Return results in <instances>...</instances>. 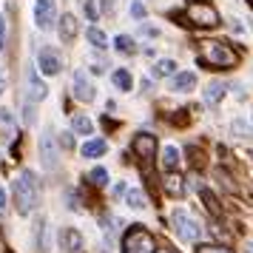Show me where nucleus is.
Listing matches in <instances>:
<instances>
[{
  "mask_svg": "<svg viewBox=\"0 0 253 253\" xmlns=\"http://www.w3.org/2000/svg\"><path fill=\"white\" fill-rule=\"evenodd\" d=\"M14 202H17V213L26 216L32 213L37 205V182H35V173L32 171H23L14 182Z\"/></svg>",
  "mask_w": 253,
  "mask_h": 253,
  "instance_id": "obj_2",
  "label": "nucleus"
},
{
  "mask_svg": "<svg viewBox=\"0 0 253 253\" xmlns=\"http://www.w3.org/2000/svg\"><path fill=\"white\" fill-rule=\"evenodd\" d=\"M83 9H85V14H88V20H97V9H94L91 0H83Z\"/></svg>",
  "mask_w": 253,
  "mask_h": 253,
  "instance_id": "obj_29",
  "label": "nucleus"
},
{
  "mask_svg": "<svg viewBox=\"0 0 253 253\" xmlns=\"http://www.w3.org/2000/svg\"><path fill=\"white\" fill-rule=\"evenodd\" d=\"M199 66H211V69H233L239 63V54L236 48L228 46V43H219V40H208L199 48Z\"/></svg>",
  "mask_w": 253,
  "mask_h": 253,
  "instance_id": "obj_1",
  "label": "nucleus"
},
{
  "mask_svg": "<svg viewBox=\"0 0 253 253\" xmlns=\"http://www.w3.org/2000/svg\"><path fill=\"white\" fill-rule=\"evenodd\" d=\"M114 46H117V51H123V54H131V51H134V40H131L128 35H120V37L114 40Z\"/></svg>",
  "mask_w": 253,
  "mask_h": 253,
  "instance_id": "obj_24",
  "label": "nucleus"
},
{
  "mask_svg": "<svg viewBox=\"0 0 253 253\" xmlns=\"http://www.w3.org/2000/svg\"><path fill=\"white\" fill-rule=\"evenodd\" d=\"M77 32H80L77 17H74V14H63V20H60V40H63V43H74Z\"/></svg>",
  "mask_w": 253,
  "mask_h": 253,
  "instance_id": "obj_12",
  "label": "nucleus"
},
{
  "mask_svg": "<svg viewBox=\"0 0 253 253\" xmlns=\"http://www.w3.org/2000/svg\"><path fill=\"white\" fill-rule=\"evenodd\" d=\"M245 253H253V242H248V245H245Z\"/></svg>",
  "mask_w": 253,
  "mask_h": 253,
  "instance_id": "obj_35",
  "label": "nucleus"
},
{
  "mask_svg": "<svg viewBox=\"0 0 253 253\" xmlns=\"http://www.w3.org/2000/svg\"><path fill=\"white\" fill-rule=\"evenodd\" d=\"M171 225H173V233L182 242H199L202 239V225H199L188 211H182V208L171 213Z\"/></svg>",
  "mask_w": 253,
  "mask_h": 253,
  "instance_id": "obj_4",
  "label": "nucleus"
},
{
  "mask_svg": "<svg viewBox=\"0 0 253 253\" xmlns=\"http://www.w3.org/2000/svg\"><path fill=\"white\" fill-rule=\"evenodd\" d=\"M213 173H216V179H219V182H225V191H228V194H239V188L233 185V179H230V176H228L225 171H222V168H216Z\"/></svg>",
  "mask_w": 253,
  "mask_h": 253,
  "instance_id": "obj_25",
  "label": "nucleus"
},
{
  "mask_svg": "<svg viewBox=\"0 0 253 253\" xmlns=\"http://www.w3.org/2000/svg\"><path fill=\"white\" fill-rule=\"evenodd\" d=\"M126 202L134 208V211H142V208L148 205V202H145V194H142L139 188H128L126 191Z\"/></svg>",
  "mask_w": 253,
  "mask_h": 253,
  "instance_id": "obj_15",
  "label": "nucleus"
},
{
  "mask_svg": "<svg viewBox=\"0 0 253 253\" xmlns=\"http://www.w3.org/2000/svg\"><path fill=\"white\" fill-rule=\"evenodd\" d=\"M233 131H236V134H245V137H248V134H251V128L245 126V123H242V120H236V123H233Z\"/></svg>",
  "mask_w": 253,
  "mask_h": 253,
  "instance_id": "obj_30",
  "label": "nucleus"
},
{
  "mask_svg": "<svg viewBox=\"0 0 253 253\" xmlns=\"http://www.w3.org/2000/svg\"><path fill=\"white\" fill-rule=\"evenodd\" d=\"M173 71H176V63H173V60H160L151 74H154V80H162V77H171Z\"/></svg>",
  "mask_w": 253,
  "mask_h": 253,
  "instance_id": "obj_17",
  "label": "nucleus"
},
{
  "mask_svg": "<svg viewBox=\"0 0 253 253\" xmlns=\"http://www.w3.org/2000/svg\"><path fill=\"white\" fill-rule=\"evenodd\" d=\"M60 145H63V148H71V145H74L71 134H63V137H60Z\"/></svg>",
  "mask_w": 253,
  "mask_h": 253,
  "instance_id": "obj_33",
  "label": "nucleus"
},
{
  "mask_svg": "<svg viewBox=\"0 0 253 253\" xmlns=\"http://www.w3.org/2000/svg\"><path fill=\"white\" fill-rule=\"evenodd\" d=\"M71 126H74V131H77V134H85V137H88V134L94 131V123H91V120H88L85 114H74Z\"/></svg>",
  "mask_w": 253,
  "mask_h": 253,
  "instance_id": "obj_19",
  "label": "nucleus"
},
{
  "mask_svg": "<svg viewBox=\"0 0 253 253\" xmlns=\"http://www.w3.org/2000/svg\"><path fill=\"white\" fill-rule=\"evenodd\" d=\"M74 97H77L80 103H91L94 100V85L88 83V77H85L83 69L74 74Z\"/></svg>",
  "mask_w": 253,
  "mask_h": 253,
  "instance_id": "obj_10",
  "label": "nucleus"
},
{
  "mask_svg": "<svg viewBox=\"0 0 253 253\" xmlns=\"http://www.w3.org/2000/svg\"><path fill=\"white\" fill-rule=\"evenodd\" d=\"M60 245H63V251L69 253H80L83 251V236L77 228H63L60 230Z\"/></svg>",
  "mask_w": 253,
  "mask_h": 253,
  "instance_id": "obj_11",
  "label": "nucleus"
},
{
  "mask_svg": "<svg viewBox=\"0 0 253 253\" xmlns=\"http://www.w3.org/2000/svg\"><path fill=\"white\" fill-rule=\"evenodd\" d=\"M160 253H173V251H160Z\"/></svg>",
  "mask_w": 253,
  "mask_h": 253,
  "instance_id": "obj_37",
  "label": "nucleus"
},
{
  "mask_svg": "<svg viewBox=\"0 0 253 253\" xmlns=\"http://www.w3.org/2000/svg\"><path fill=\"white\" fill-rule=\"evenodd\" d=\"M123 253H157L154 236L142 225H131L126 239H123Z\"/></svg>",
  "mask_w": 253,
  "mask_h": 253,
  "instance_id": "obj_3",
  "label": "nucleus"
},
{
  "mask_svg": "<svg viewBox=\"0 0 253 253\" xmlns=\"http://www.w3.org/2000/svg\"><path fill=\"white\" fill-rule=\"evenodd\" d=\"M6 46V17L0 14V48Z\"/></svg>",
  "mask_w": 253,
  "mask_h": 253,
  "instance_id": "obj_31",
  "label": "nucleus"
},
{
  "mask_svg": "<svg viewBox=\"0 0 253 253\" xmlns=\"http://www.w3.org/2000/svg\"><path fill=\"white\" fill-rule=\"evenodd\" d=\"M3 88H6V83H3V77H0V94H3Z\"/></svg>",
  "mask_w": 253,
  "mask_h": 253,
  "instance_id": "obj_36",
  "label": "nucleus"
},
{
  "mask_svg": "<svg viewBox=\"0 0 253 253\" xmlns=\"http://www.w3.org/2000/svg\"><path fill=\"white\" fill-rule=\"evenodd\" d=\"M222 94H225V85H222V83H211V85H208V91H205V103L208 105H216L219 100H222Z\"/></svg>",
  "mask_w": 253,
  "mask_h": 253,
  "instance_id": "obj_21",
  "label": "nucleus"
},
{
  "mask_svg": "<svg viewBox=\"0 0 253 253\" xmlns=\"http://www.w3.org/2000/svg\"><path fill=\"white\" fill-rule=\"evenodd\" d=\"M196 85V74L194 71H182V74H176V77H173V91H191V88H194Z\"/></svg>",
  "mask_w": 253,
  "mask_h": 253,
  "instance_id": "obj_14",
  "label": "nucleus"
},
{
  "mask_svg": "<svg viewBox=\"0 0 253 253\" xmlns=\"http://www.w3.org/2000/svg\"><path fill=\"white\" fill-rule=\"evenodd\" d=\"M40 160H43V165H46V171H54L57 168V145H54V137H51V131H46L43 137H40Z\"/></svg>",
  "mask_w": 253,
  "mask_h": 253,
  "instance_id": "obj_9",
  "label": "nucleus"
},
{
  "mask_svg": "<svg viewBox=\"0 0 253 253\" xmlns=\"http://www.w3.org/2000/svg\"><path fill=\"white\" fill-rule=\"evenodd\" d=\"M131 151L137 154L139 162L154 160V151H157V137H154V134H137V137L131 139Z\"/></svg>",
  "mask_w": 253,
  "mask_h": 253,
  "instance_id": "obj_6",
  "label": "nucleus"
},
{
  "mask_svg": "<svg viewBox=\"0 0 253 253\" xmlns=\"http://www.w3.org/2000/svg\"><path fill=\"white\" fill-rule=\"evenodd\" d=\"M91 182L100 185V188H105V185H108V171H105V168H94L91 171Z\"/></svg>",
  "mask_w": 253,
  "mask_h": 253,
  "instance_id": "obj_26",
  "label": "nucleus"
},
{
  "mask_svg": "<svg viewBox=\"0 0 253 253\" xmlns=\"http://www.w3.org/2000/svg\"><path fill=\"white\" fill-rule=\"evenodd\" d=\"M179 157H182V154L173 148V145H168V148L162 151V168H165V171H173V168L179 165Z\"/></svg>",
  "mask_w": 253,
  "mask_h": 253,
  "instance_id": "obj_16",
  "label": "nucleus"
},
{
  "mask_svg": "<svg viewBox=\"0 0 253 253\" xmlns=\"http://www.w3.org/2000/svg\"><path fill=\"white\" fill-rule=\"evenodd\" d=\"M37 66H40V71H43V74L54 77V74L63 69V60H60V54L51 46H46V48H40V51H37Z\"/></svg>",
  "mask_w": 253,
  "mask_h": 253,
  "instance_id": "obj_8",
  "label": "nucleus"
},
{
  "mask_svg": "<svg viewBox=\"0 0 253 253\" xmlns=\"http://www.w3.org/2000/svg\"><path fill=\"white\" fill-rule=\"evenodd\" d=\"M114 83H117V88H123V91H131V85H134V80H131V74L126 69L114 71Z\"/></svg>",
  "mask_w": 253,
  "mask_h": 253,
  "instance_id": "obj_22",
  "label": "nucleus"
},
{
  "mask_svg": "<svg viewBox=\"0 0 253 253\" xmlns=\"http://www.w3.org/2000/svg\"><path fill=\"white\" fill-rule=\"evenodd\" d=\"M29 88H32V91H29V97H32V100H43V97H46V85H43V83L37 80V74L35 71H32V74H29Z\"/></svg>",
  "mask_w": 253,
  "mask_h": 253,
  "instance_id": "obj_18",
  "label": "nucleus"
},
{
  "mask_svg": "<svg viewBox=\"0 0 253 253\" xmlns=\"http://www.w3.org/2000/svg\"><path fill=\"white\" fill-rule=\"evenodd\" d=\"M3 213H6V191L0 188V216H3Z\"/></svg>",
  "mask_w": 253,
  "mask_h": 253,
  "instance_id": "obj_34",
  "label": "nucleus"
},
{
  "mask_svg": "<svg viewBox=\"0 0 253 253\" xmlns=\"http://www.w3.org/2000/svg\"><path fill=\"white\" fill-rule=\"evenodd\" d=\"M35 20H37V26H40L43 32H48V29L54 26V20H57L54 0H35Z\"/></svg>",
  "mask_w": 253,
  "mask_h": 253,
  "instance_id": "obj_7",
  "label": "nucleus"
},
{
  "mask_svg": "<svg viewBox=\"0 0 253 253\" xmlns=\"http://www.w3.org/2000/svg\"><path fill=\"white\" fill-rule=\"evenodd\" d=\"M185 17L191 20V26H202V29H213L219 26V14L216 9L211 6V3H191L188 9H185Z\"/></svg>",
  "mask_w": 253,
  "mask_h": 253,
  "instance_id": "obj_5",
  "label": "nucleus"
},
{
  "mask_svg": "<svg viewBox=\"0 0 253 253\" xmlns=\"http://www.w3.org/2000/svg\"><path fill=\"white\" fill-rule=\"evenodd\" d=\"M165 191L171 196H185V179L182 176H168L165 179Z\"/></svg>",
  "mask_w": 253,
  "mask_h": 253,
  "instance_id": "obj_20",
  "label": "nucleus"
},
{
  "mask_svg": "<svg viewBox=\"0 0 253 253\" xmlns=\"http://www.w3.org/2000/svg\"><path fill=\"white\" fill-rule=\"evenodd\" d=\"M85 35H88V40H91V46H94V48H105V46H108V37H105L100 29H94V26H91Z\"/></svg>",
  "mask_w": 253,
  "mask_h": 253,
  "instance_id": "obj_23",
  "label": "nucleus"
},
{
  "mask_svg": "<svg viewBox=\"0 0 253 253\" xmlns=\"http://www.w3.org/2000/svg\"><path fill=\"white\" fill-rule=\"evenodd\" d=\"M131 14H134L137 20H142V17H145V6H142L139 0H134V3H131Z\"/></svg>",
  "mask_w": 253,
  "mask_h": 253,
  "instance_id": "obj_28",
  "label": "nucleus"
},
{
  "mask_svg": "<svg viewBox=\"0 0 253 253\" xmlns=\"http://www.w3.org/2000/svg\"><path fill=\"white\" fill-rule=\"evenodd\" d=\"M105 151H108V142H105V139H88L80 148V154L85 160H94V157H103Z\"/></svg>",
  "mask_w": 253,
  "mask_h": 253,
  "instance_id": "obj_13",
  "label": "nucleus"
},
{
  "mask_svg": "<svg viewBox=\"0 0 253 253\" xmlns=\"http://www.w3.org/2000/svg\"><path fill=\"white\" fill-rule=\"evenodd\" d=\"M196 253H233V251H228V248H219V245H199V248H196Z\"/></svg>",
  "mask_w": 253,
  "mask_h": 253,
  "instance_id": "obj_27",
  "label": "nucleus"
},
{
  "mask_svg": "<svg viewBox=\"0 0 253 253\" xmlns=\"http://www.w3.org/2000/svg\"><path fill=\"white\" fill-rule=\"evenodd\" d=\"M66 199H69V208H71V211H80V202H77V196L71 194V191H66Z\"/></svg>",
  "mask_w": 253,
  "mask_h": 253,
  "instance_id": "obj_32",
  "label": "nucleus"
}]
</instances>
